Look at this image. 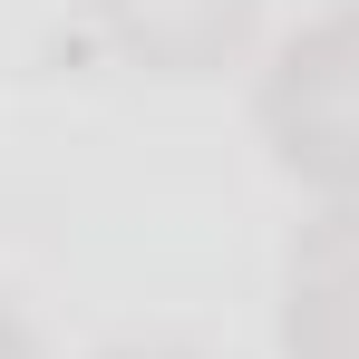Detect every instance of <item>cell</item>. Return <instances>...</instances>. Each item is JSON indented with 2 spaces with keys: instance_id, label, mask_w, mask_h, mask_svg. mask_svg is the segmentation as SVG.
Here are the masks:
<instances>
[{
  "instance_id": "cell-5",
  "label": "cell",
  "mask_w": 359,
  "mask_h": 359,
  "mask_svg": "<svg viewBox=\"0 0 359 359\" xmlns=\"http://www.w3.org/2000/svg\"><path fill=\"white\" fill-rule=\"evenodd\" d=\"M107 359H184V350H107Z\"/></svg>"
},
{
  "instance_id": "cell-3",
  "label": "cell",
  "mask_w": 359,
  "mask_h": 359,
  "mask_svg": "<svg viewBox=\"0 0 359 359\" xmlns=\"http://www.w3.org/2000/svg\"><path fill=\"white\" fill-rule=\"evenodd\" d=\"M262 0H97V29L156 78H214L243 59Z\"/></svg>"
},
{
  "instance_id": "cell-1",
  "label": "cell",
  "mask_w": 359,
  "mask_h": 359,
  "mask_svg": "<svg viewBox=\"0 0 359 359\" xmlns=\"http://www.w3.org/2000/svg\"><path fill=\"white\" fill-rule=\"evenodd\" d=\"M252 117L282 175L320 184V194H359V0L320 10L311 29L272 49Z\"/></svg>"
},
{
  "instance_id": "cell-2",
  "label": "cell",
  "mask_w": 359,
  "mask_h": 359,
  "mask_svg": "<svg viewBox=\"0 0 359 359\" xmlns=\"http://www.w3.org/2000/svg\"><path fill=\"white\" fill-rule=\"evenodd\" d=\"M282 350L292 359H359V194H330L282 262Z\"/></svg>"
},
{
  "instance_id": "cell-4",
  "label": "cell",
  "mask_w": 359,
  "mask_h": 359,
  "mask_svg": "<svg viewBox=\"0 0 359 359\" xmlns=\"http://www.w3.org/2000/svg\"><path fill=\"white\" fill-rule=\"evenodd\" d=\"M0 359H39V340H29V320L0 301Z\"/></svg>"
}]
</instances>
